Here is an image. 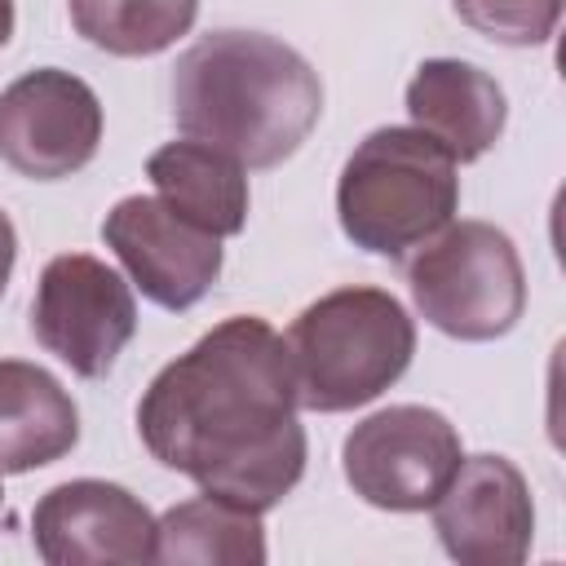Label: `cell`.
<instances>
[{
  "label": "cell",
  "mask_w": 566,
  "mask_h": 566,
  "mask_svg": "<svg viewBox=\"0 0 566 566\" xmlns=\"http://www.w3.org/2000/svg\"><path fill=\"white\" fill-rule=\"evenodd\" d=\"M137 433L164 469L186 473L199 491L252 513L274 509L305 473L283 336L256 314L217 323L150 380Z\"/></svg>",
  "instance_id": "cell-1"
},
{
  "label": "cell",
  "mask_w": 566,
  "mask_h": 566,
  "mask_svg": "<svg viewBox=\"0 0 566 566\" xmlns=\"http://www.w3.org/2000/svg\"><path fill=\"white\" fill-rule=\"evenodd\" d=\"M323 115L318 71L261 31H212L172 66V119L243 168H274Z\"/></svg>",
  "instance_id": "cell-2"
},
{
  "label": "cell",
  "mask_w": 566,
  "mask_h": 566,
  "mask_svg": "<svg viewBox=\"0 0 566 566\" xmlns=\"http://www.w3.org/2000/svg\"><path fill=\"white\" fill-rule=\"evenodd\" d=\"M296 407L354 411L380 398L416 354V323L385 287H336L287 327Z\"/></svg>",
  "instance_id": "cell-3"
},
{
  "label": "cell",
  "mask_w": 566,
  "mask_h": 566,
  "mask_svg": "<svg viewBox=\"0 0 566 566\" xmlns=\"http://www.w3.org/2000/svg\"><path fill=\"white\" fill-rule=\"evenodd\" d=\"M460 208L455 159L420 128L367 133L340 168L336 217L354 248L402 261Z\"/></svg>",
  "instance_id": "cell-4"
},
{
  "label": "cell",
  "mask_w": 566,
  "mask_h": 566,
  "mask_svg": "<svg viewBox=\"0 0 566 566\" xmlns=\"http://www.w3.org/2000/svg\"><path fill=\"white\" fill-rule=\"evenodd\" d=\"M407 287L424 323L455 340H495L526 310L522 256L491 221H447L407 261Z\"/></svg>",
  "instance_id": "cell-5"
},
{
  "label": "cell",
  "mask_w": 566,
  "mask_h": 566,
  "mask_svg": "<svg viewBox=\"0 0 566 566\" xmlns=\"http://www.w3.org/2000/svg\"><path fill=\"white\" fill-rule=\"evenodd\" d=\"M460 460L464 455L455 424L442 411L416 402H398L367 416L345 433L340 447V469L354 495L389 513L429 509Z\"/></svg>",
  "instance_id": "cell-6"
},
{
  "label": "cell",
  "mask_w": 566,
  "mask_h": 566,
  "mask_svg": "<svg viewBox=\"0 0 566 566\" xmlns=\"http://www.w3.org/2000/svg\"><path fill=\"white\" fill-rule=\"evenodd\" d=\"M31 332L75 376L102 380L137 332L133 287L106 261L88 252H62L40 270Z\"/></svg>",
  "instance_id": "cell-7"
},
{
  "label": "cell",
  "mask_w": 566,
  "mask_h": 566,
  "mask_svg": "<svg viewBox=\"0 0 566 566\" xmlns=\"http://www.w3.org/2000/svg\"><path fill=\"white\" fill-rule=\"evenodd\" d=\"M102 146L97 93L57 66L18 75L0 93V159L31 181H62Z\"/></svg>",
  "instance_id": "cell-8"
},
{
  "label": "cell",
  "mask_w": 566,
  "mask_h": 566,
  "mask_svg": "<svg viewBox=\"0 0 566 566\" xmlns=\"http://www.w3.org/2000/svg\"><path fill=\"white\" fill-rule=\"evenodd\" d=\"M102 239L142 296L164 310H190L221 274V239L172 212L159 195L119 199L102 221Z\"/></svg>",
  "instance_id": "cell-9"
},
{
  "label": "cell",
  "mask_w": 566,
  "mask_h": 566,
  "mask_svg": "<svg viewBox=\"0 0 566 566\" xmlns=\"http://www.w3.org/2000/svg\"><path fill=\"white\" fill-rule=\"evenodd\" d=\"M433 531L460 566H517L531 553L535 504L522 469L504 455H469L429 504Z\"/></svg>",
  "instance_id": "cell-10"
},
{
  "label": "cell",
  "mask_w": 566,
  "mask_h": 566,
  "mask_svg": "<svg viewBox=\"0 0 566 566\" xmlns=\"http://www.w3.org/2000/svg\"><path fill=\"white\" fill-rule=\"evenodd\" d=\"M35 553L49 566H137L155 562L150 509L115 482L75 478L40 495L31 513Z\"/></svg>",
  "instance_id": "cell-11"
},
{
  "label": "cell",
  "mask_w": 566,
  "mask_h": 566,
  "mask_svg": "<svg viewBox=\"0 0 566 566\" xmlns=\"http://www.w3.org/2000/svg\"><path fill=\"white\" fill-rule=\"evenodd\" d=\"M407 115L411 128L429 133L455 164H473L500 142L509 102L482 66L460 57H429L407 84Z\"/></svg>",
  "instance_id": "cell-12"
},
{
  "label": "cell",
  "mask_w": 566,
  "mask_h": 566,
  "mask_svg": "<svg viewBox=\"0 0 566 566\" xmlns=\"http://www.w3.org/2000/svg\"><path fill=\"white\" fill-rule=\"evenodd\" d=\"M80 442V411L62 380L35 363L0 358V473H31Z\"/></svg>",
  "instance_id": "cell-13"
},
{
  "label": "cell",
  "mask_w": 566,
  "mask_h": 566,
  "mask_svg": "<svg viewBox=\"0 0 566 566\" xmlns=\"http://www.w3.org/2000/svg\"><path fill=\"white\" fill-rule=\"evenodd\" d=\"M146 177L159 199L195 221L199 230L230 239L248 226V177L243 164L208 142H168L146 159Z\"/></svg>",
  "instance_id": "cell-14"
},
{
  "label": "cell",
  "mask_w": 566,
  "mask_h": 566,
  "mask_svg": "<svg viewBox=\"0 0 566 566\" xmlns=\"http://www.w3.org/2000/svg\"><path fill=\"white\" fill-rule=\"evenodd\" d=\"M155 562H195V566H261L265 526L261 513L230 504L221 495H195L172 504L155 522Z\"/></svg>",
  "instance_id": "cell-15"
},
{
  "label": "cell",
  "mask_w": 566,
  "mask_h": 566,
  "mask_svg": "<svg viewBox=\"0 0 566 566\" xmlns=\"http://www.w3.org/2000/svg\"><path fill=\"white\" fill-rule=\"evenodd\" d=\"M75 31L115 53V57H150L177 44L199 13V0H66Z\"/></svg>",
  "instance_id": "cell-16"
},
{
  "label": "cell",
  "mask_w": 566,
  "mask_h": 566,
  "mask_svg": "<svg viewBox=\"0 0 566 566\" xmlns=\"http://www.w3.org/2000/svg\"><path fill=\"white\" fill-rule=\"evenodd\" d=\"M460 22L513 49H535L557 31L562 0H451Z\"/></svg>",
  "instance_id": "cell-17"
},
{
  "label": "cell",
  "mask_w": 566,
  "mask_h": 566,
  "mask_svg": "<svg viewBox=\"0 0 566 566\" xmlns=\"http://www.w3.org/2000/svg\"><path fill=\"white\" fill-rule=\"evenodd\" d=\"M13 261H18V234H13V221H9V212L0 208V296H4V287H9Z\"/></svg>",
  "instance_id": "cell-18"
},
{
  "label": "cell",
  "mask_w": 566,
  "mask_h": 566,
  "mask_svg": "<svg viewBox=\"0 0 566 566\" xmlns=\"http://www.w3.org/2000/svg\"><path fill=\"white\" fill-rule=\"evenodd\" d=\"M13 35V0H0V49L9 44Z\"/></svg>",
  "instance_id": "cell-19"
},
{
  "label": "cell",
  "mask_w": 566,
  "mask_h": 566,
  "mask_svg": "<svg viewBox=\"0 0 566 566\" xmlns=\"http://www.w3.org/2000/svg\"><path fill=\"white\" fill-rule=\"evenodd\" d=\"M0 495H4V491H0Z\"/></svg>",
  "instance_id": "cell-20"
}]
</instances>
